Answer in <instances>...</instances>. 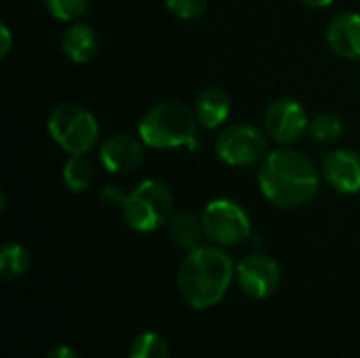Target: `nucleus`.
<instances>
[{
	"mask_svg": "<svg viewBox=\"0 0 360 358\" xmlns=\"http://www.w3.org/2000/svg\"><path fill=\"white\" fill-rule=\"evenodd\" d=\"M257 184L270 205L278 209H300L316 198L321 173L304 152L285 146L272 150L262 160Z\"/></svg>",
	"mask_w": 360,
	"mask_h": 358,
	"instance_id": "f257e3e1",
	"label": "nucleus"
},
{
	"mask_svg": "<svg viewBox=\"0 0 360 358\" xmlns=\"http://www.w3.org/2000/svg\"><path fill=\"white\" fill-rule=\"evenodd\" d=\"M236 268L232 257L217 245H200L186 253L177 272L184 302L194 310L217 306L232 287Z\"/></svg>",
	"mask_w": 360,
	"mask_h": 358,
	"instance_id": "f03ea898",
	"label": "nucleus"
},
{
	"mask_svg": "<svg viewBox=\"0 0 360 358\" xmlns=\"http://www.w3.org/2000/svg\"><path fill=\"white\" fill-rule=\"evenodd\" d=\"M198 120L194 108H188L184 101L167 99L152 106L139 120L137 135L139 139L154 150H173L192 146L196 139Z\"/></svg>",
	"mask_w": 360,
	"mask_h": 358,
	"instance_id": "7ed1b4c3",
	"label": "nucleus"
},
{
	"mask_svg": "<svg viewBox=\"0 0 360 358\" xmlns=\"http://www.w3.org/2000/svg\"><path fill=\"white\" fill-rule=\"evenodd\" d=\"M127 226L135 232H154L173 217L171 188L160 179H143L120 207Z\"/></svg>",
	"mask_w": 360,
	"mask_h": 358,
	"instance_id": "20e7f679",
	"label": "nucleus"
},
{
	"mask_svg": "<svg viewBox=\"0 0 360 358\" xmlns=\"http://www.w3.org/2000/svg\"><path fill=\"white\" fill-rule=\"evenodd\" d=\"M51 139L68 154H89L99 141V122L80 103H59L46 118Z\"/></svg>",
	"mask_w": 360,
	"mask_h": 358,
	"instance_id": "39448f33",
	"label": "nucleus"
},
{
	"mask_svg": "<svg viewBox=\"0 0 360 358\" xmlns=\"http://www.w3.org/2000/svg\"><path fill=\"white\" fill-rule=\"evenodd\" d=\"M205 236L217 247H234L251 238L249 213L230 198H215L202 209Z\"/></svg>",
	"mask_w": 360,
	"mask_h": 358,
	"instance_id": "423d86ee",
	"label": "nucleus"
},
{
	"mask_svg": "<svg viewBox=\"0 0 360 358\" xmlns=\"http://www.w3.org/2000/svg\"><path fill=\"white\" fill-rule=\"evenodd\" d=\"M215 154L228 167H251L268 156V135L247 122L230 124L215 139Z\"/></svg>",
	"mask_w": 360,
	"mask_h": 358,
	"instance_id": "0eeeda50",
	"label": "nucleus"
},
{
	"mask_svg": "<svg viewBox=\"0 0 360 358\" xmlns=\"http://www.w3.org/2000/svg\"><path fill=\"white\" fill-rule=\"evenodd\" d=\"M308 129H310L308 112L304 110V106L297 99L278 97L268 106V110L264 114L266 135L281 146L297 143L306 135Z\"/></svg>",
	"mask_w": 360,
	"mask_h": 358,
	"instance_id": "6e6552de",
	"label": "nucleus"
},
{
	"mask_svg": "<svg viewBox=\"0 0 360 358\" xmlns=\"http://www.w3.org/2000/svg\"><path fill=\"white\" fill-rule=\"evenodd\" d=\"M236 283L253 300H266L281 287V266L264 253H251L236 264Z\"/></svg>",
	"mask_w": 360,
	"mask_h": 358,
	"instance_id": "1a4fd4ad",
	"label": "nucleus"
},
{
	"mask_svg": "<svg viewBox=\"0 0 360 358\" xmlns=\"http://www.w3.org/2000/svg\"><path fill=\"white\" fill-rule=\"evenodd\" d=\"M321 173L340 194L360 192V154L348 148H335L323 156Z\"/></svg>",
	"mask_w": 360,
	"mask_h": 358,
	"instance_id": "9d476101",
	"label": "nucleus"
},
{
	"mask_svg": "<svg viewBox=\"0 0 360 358\" xmlns=\"http://www.w3.org/2000/svg\"><path fill=\"white\" fill-rule=\"evenodd\" d=\"M146 148L139 135H112L99 146V162L108 173L124 175L141 165Z\"/></svg>",
	"mask_w": 360,
	"mask_h": 358,
	"instance_id": "9b49d317",
	"label": "nucleus"
},
{
	"mask_svg": "<svg viewBox=\"0 0 360 358\" xmlns=\"http://www.w3.org/2000/svg\"><path fill=\"white\" fill-rule=\"evenodd\" d=\"M327 44L342 59H360V13L335 15L327 25Z\"/></svg>",
	"mask_w": 360,
	"mask_h": 358,
	"instance_id": "f8f14e48",
	"label": "nucleus"
},
{
	"mask_svg": "<svg viewBox=\"0 0 360 358\" xmlns=\"http://www.w3.org/2000/svg\"><path fill=\"white\" fill-rule=\"evenodd\" d=\"M99 51L97 32L82 21H72L61 34V53L72 63H86Z\"/></svg>",
	"mask_w": 360,
	"mask_h": 358,
	"instance_id": "ddd939ff",
	"label": "nucleus"
},
{
	"mask_svg": "<svg viewBox=\"0 0 360 358\" xmlns=\"http://www.w3.org/2000/svg\"><path fill=\"white\" fill-rule=\"evenodd\" d=\"M230 112H232L230 95L219 87H209L196 97L194 114L202 129H209V131L219 129L230 118Z\"/></svg>",
	"mask_w": 360,
	"mask_h": 358,
	"instance_id": "4468645a",
	"label": "nucleus"
},
{
	"mask_svg": "<svg viewBox=\"0 0 360 358\" xmlns=\"http://www.w3.org/2000/svg\"><path fill=\"white\" fill-rule=\"evenodd\" d=\"M167 226H169V238L175 247L184 251H192L200 247L205 230H202V219L198 215L190 211H181V213H175Z\"/></svg>",
	"mask_w": 360,
	"mask_h": 358,
	"instance_id": "2eb2a0df",
	"label": "nucleus"
},
{
	"mask_svg": "<svg viewBox=\"0 0 360 358\" xmlns=\"http://www.w3.org/2000/svg\"><path fill=\"white\" fill-rule=\"evenodd\" d=\"M93 179H95V171H93V165L86 158V154H70L68 160L61 167V181H63V186L70 192L80 194V192L91 188Z\"/></svg>",
	"mask_w": 360,
	"mask_h": 358,
	"instance_id": "dca6fc26",
	"label": "nucleus"
},
{
	"mask_svg": "<svg viewBox=\"0 0 360 358\" xmlns=\"http://www.w3.org/2000/svg\"><path fill=\"white\" fill-rule=\"evenodd\" d=\"M30 251L21 243H4L0 249V276L4 281L19 279L30 268Z\"/></svg>",
	"mask_w": 360,
	"mask_h": 358,
	"instance_id": "f3484780",
	"label": "nucleus"
},
{
	"mask_svg": "<svg viewBox=\"0 0 360 358\" xmlns=\"http://www.w3.org/2000/svg\"><path fill=\"white\" fill-rule=\"evenodd\" d=\"M129 358H171V346L165 335L156 331H143L133 340Z\"/></svg>",
	"mask_w": 360,
	"mask_h": 358,
	"instance_id": "a211bd4d",
	"label": "nucleus"
},
{
	"mask_svg": "<svg viewBox=\"0 0 360 358\" xmlns=\"http://www.w3.org/2000/svg\"><path fill=\"white\" fill-rule=\"evenodd\" d=\"M310 135L319 143H331L338 141L344 133V124L338 114L333 112H321L314 118H310Z\"/></svg>",
	"mask_w": 360,
	"mask_h": 358,
	"instance_id": "6ab92c4d",
	"label": "nucleus"
},
{
	"mask_svg": "<svg viewBox=\"0 0 360 358\" xmlns=\"http://www.w3.org/2000/svg\"><path fill=\"white\" fill-rule=\"evenodd\" d=\"M44 8L59 21H74L84 15L89 8V0H42Z\"/></svg>",
	"mask_w": 360,
	"mask_h": 358,
	"instance_id": "aec40b11",
	"label": "nucleus"
},
{
	"mask_svg": "<svg viewBox=\"0 0 360 358\" xmlns=\"http://www.w3.org/2000/svg\"><path fill=\"white\" fill-rule=\"evenodd\" d=\"M169 13L184 21H194L207 13V0H165Z\"/></svg>",
	"mask_w": 360,
	"mask_h": 358,
	"instance_id": "412c9836",
	"label": "nucleus"
},
{
	"mask_svg": "<svg viewBox=\"0 0 360 358\" xmlns=\"http://www.w3.org/2000/svg\"><path fill=\"white\" fill-rule=\"evenodd\" d=\"M127 194H129V192H122L120 186L108 184V186H103V188L99 190V200H101L103 205H108V207H122Z\"/></svg>",
	"mask_w": 360,
	"mask_h": 358,
	"instance_id": "4be33fe9",
	"label": "nucleus"
},
{
	"mask_svg": "<svg viewBox=\"0 0 360 358\" xmlns=\"http://www.w3.org/2000/svg\"><path fill=\"white\" fill-rule=\"evenodd\" d=\"M11 44H13V34L8 30L6 23L0 25V57H6L11 53Z\"/></svg>",
	"mask_w": 360,
	"mask_h": 358,
	"instance_id": "5701e85b",
	"label": "nucleus"
},
{
	"mask_svg": "<svg viewBox=\"0 0 360 358\" xmlns=\"http://www.w3.org/2000/svg\"><path fill=\"white\" fill-rule=\"evenodd\" d=\"M46 358H80L76 354V350L74 348H70V346H57V348H53Z\"/></svg>",
	"mask_w": 360,
	"mask_h": 358,
	"instance_id": "b1692460",
	"label": "nucleus"
},
{
	"mask_svg": "<svg viewBox=\"0 0 360 358\" xmlns=\"http://www.w3.org/2000/svg\"><path fill=\"white\" fill-rule=\"evenodd\" d=\"M300 2H304L306 6H312V8H327V6H331L335 0H300Z\"/></svg>",
	"mask_w": 360,
	"mask_h": 358,
	"instance_id": "393cba45",
	"label": "nucleus"
}]
</instances>
